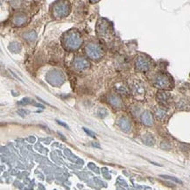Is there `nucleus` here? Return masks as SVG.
Here are the masks:
<instances>
[{"mask_svg":"<svg viewBox=\"0 0 190 190\" xmlns=\"http://www.w3.org/2000/svg\"><path fill=\"white\" fill-rule=\"evenodd\" d=\"M66 44L68 47H72V48H75V47L79 46V45H80L79 35H77L74 32L69 33L66 37Z\"/></svg>","mask_w":190,"mask_h":190,"instance_id":"obj_1","label":"nucleus"},{"mask_svg":"<svg viewBox=\"0 0 190 190\" xmlns=\"http://www.w3.org/2000/svg\"><path fill=\"white\" fill-rule=\"evenodd\" d=\"M87 52L91 57L99 56V54H100V49L95 45H89L87 47Z\"/></svg>","mask_w":190,"mask_h":190,"instance_id":"obj_2","label":"nucleus"},{"mask_svg":"<svg viewBox=\"0 0 190 190\" xmlns=\"http://www.w3.org/2000/svg\"><path fill=\"white\" fill-rule=\"evenodd\" d=\"M67 8H68L67 5H66L65 4H63V3L58 4L57 6H56V8H55V11H56V13H57L59 16H62V15H64V14L67 13V11H68V9H67Z\"/></svg>","mask_w":190,"mask_h":190,"instance_id":"obj_3","label":"nucleus"},{"mask_svg":"<svg viewBox=\"0 0 190 190\" xmlns=\"http://www.w3.org/2000/svg\"><path fill=\"white\" fill-rule=\"evenodd\" d=\"M137 66L139 68H147L148 67V62L145 60V59L138 58L137 61Z\"/></svg>","mask_w":190,"mask_h":190,"instance_id":"obj_4","label":"nucleus"},{"mask_svg":"<svg viewBox=\"0 0 190 190\" xmlns=\"http://www.w3.org/2000/svg\"><path fill=\"white\" fill-rule=\"evenodd\" d=\"M143 120H144L145 124L150 125L152 124V117H151V115L148 114V113H146L144 115V117H143Z\"/></svg>","mask_w":190,"mask_h":190,"instance_id":"obj_5","label":"nucleus"},{"mask_svg":"<svg viewBox=\"0 0 190 190\" xmlns=\"http://www.w3.org/2000/svg\"><path fill=\"white\" fill-rule=\"evenodd\" d=\"M160 177L165 178V179H167V180H170V181H175L177 183L182 184V182L180 180H178L177 178H174V177H172V176H169V175H160Z\"/></svg>","mask_w":190,"mask_h":190,"instance_id":"obj_6","label":"nucleus"},{"mask_svg":"<svg viewBox=\"0 0 190 190\" xmlns=\"http://www.w3.org/2000/svg\"><path fill=\"white\" fill-rule=\"evenodd\" d=\"M83 130H85V132H87V133H88L89 135H90V136H91L92 138H96V136H95V134H94V133H92L91 132H89V130H88L87 129H85V128H84Z\"/></svg>","mask_w":190,"mask_h":190,"instance_id":"obj_7","label":"nucleus"},{"mask_svg":"<svg viewBox=\"0 0 190 190\" xmlns=\"http://www.w3.org/2000/svg\"><path fill=\"white\" fill-rule=\"evenodd\" d=\"M92 1H93V2H97V0H92Z\"/></svg>","mask_w":190,"mask_h":190,"instance_id":"obj_8","label":"nucleus"}]
</instances>
